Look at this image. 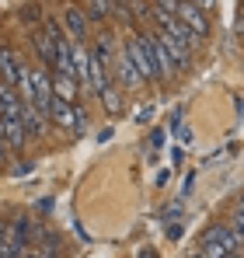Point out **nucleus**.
Returning a JSON list of instances; mask_svg holds the SVG:
<instances>
[{
	"instance_id": "nucleus-1",
	"label": "nucleus",
	"mask_w": 244,
	"mask_h": 258,
	"mask_svg": "<svg viewBox=\"0 0 244 258\" xmlns=\"http://www.w3.org/2000/svg\"><path fill=\"white\" fill-rule=\"evenodd\" d=\"M21 98L25 101H35L42 112L49 115L52 101H56V87H52V74L45 67H28L25 74V84H21Z\"/></svg>"
},
{
	"instance_id": "nucleus-2",
	"label": "nucleus",
	"mask_w": 244,
	"mask_h": 258,
	"mask_svg": "<svg viewBox=\"0 0 244 258\" xmlns=\"http://www.w3.org/2000/svg\"><path fill=\"white\" fill-rule=\"evenodd\" d=\"M122 52L133 59V67L143 74V81H161L157 74V59H154V45H150V35L147 32H129V39L122 45Z\"/></svg>"
},
{
	"instance_id": "nucleus-3",
	"label": "nucleus",
	"mask_w": 244,
	"mask_h": 258,
	"mask_svg": "<svg viewBox=\"0 0 244 258\" xmlns=\"http://www.w3.org/2000/svg\"><path fill=\"white\" fill-rule=\"evenodd\" d=\"M174 14H178V21H181L192 35H199V39H209V35H213V21H209V14H206L203 7H196V4H189V0H178Z\"/></svg>"
},
{
	"instance_id": "nucleus-4",
	"label": "nucleus",
	"mask_w": 244,
	"mask_h": 258,
	"mask_svg": "<svg viewBox=\"0 0 244 258\" xmlns=\"http://www.w3.org/2000/svg\"><path fill=\"white\" fill-rule=\"evenodd\" d=\"M25 74H28V63L14 52V49H0V84L7 87H18L21 91V84H25Z\"/></svg>"
},
{
	"instance_id": "nucleus-5",
	"label": "nucleus",
	"mask_w": 244,
	"mask_h": 258,
	"mask_svg": "<svg viewBox=\"0 0 244 258\" xmlns=\"http://www.w3.org/2000/svg\"><path fill=\"white\" fill-rule=\"evenodd\" d=\"M87 25H91V18H87V11H84L81 4H67V11H63V28H67L70 42H87Z\"/></svg>"
},
{
	"instance_id": "nucleus-6",
	"label": "nucleus",
	"mask_w": 244,
	"mask_h": 258,
	"mask_svg": "<svg viewBox=\"0 0 244 258\" xmlns=\"http://www.w3.org/2000/svg\"><path fill=\"white\" fill-rule=\"evenodd\" d=\"M21 122H25V129H28V136H32V140H42V136L49 133V126H52V122H49V115L42 112L35 101H25V108H21Z\"/></svg>"
},
{
	"instance_id": "nucleus-7",
	"label": "nucleus",
	"mask_w": 244,
	"mask_h": 258,
	"mask_svg": "<svg viewBox=\"0 0 244 258\" xmlns=\"http://www.w3.org/2000/svg\"><path fill=\"white\" fill-rule=\"evenodd\" d=\"M150 35V45H154V59H157V74H161V81H167V77H174L178 70H174V63H171V49H167V42H164L161 32H147Z\"/></svg>"
},
{
	"instance_id": "nucleus-8",
	"label": "nucleus",
	"mask_w": 244,
	"mask_h": 258,
	"mask_svg": "<svg viewBox=\"0 0 244 258\" xmlns=\"http://www.w3.org/2000/svg\"><path fill=\"white\" fill-rule=\"evenodd\" d=\"M77 112H81V105H70V101L56 98V101H52V108H49V122L74 133V126H77Z\"/></svg>"
},
{
	"instance_id": "nucleus-9",
	"label": "nucleus",
	"mask_w": 244,
	"mask_h": 258,
	"mask_svg": "<svg viewBox=\"0 0 244 258\" xmlns=\"http://www.w3.org/2000/svg\"><path fill=\"white\" fill-rule=\"evenodd\" d=\"M115 74H119V84L126 87V91H136V87L147 84V81H143V74L133 67V59H129L126 52H119V56H115Z\"/></svg>"
},
{
	"instance_id": "nucleus-10",
	"label": "nucleus",
	"mask_w": 244,
	"mask_h": 258,
	"mask_svg": "<svg viewBox=\"0 0 244 258\" xmlns=\"http://www.w3.org/2000/svg\"><path fill=\"white\" fill-rule=\"evenodd\" d=\"M35 227H32V220L28 216H18L14 223H11V248H14V255L21 258L28 251V234H32Z\"/></svg>"
},
{
	"instance_id": "nucleus-11",
	"label": "nucleus",
	"mask_w": 244,
	"mask_h": 258,
	"mask_svg": "<svg viewBox=\"0 0 244 258\" xmlns=\"http://www.w3.org/2000/svg\"><path fill=\"white\" fill-rule=\"evenodd\" d=\"M203 241H216V244H223L227 251H241V248H244V244H241V237H237V230H234V227H209Z\"/></svg>"
},
{
	"instance_id": "nucleus-12",
	"label": "nucleus",
	"mask_w": 244,
	"mask_h": 258,
	"mask_svg": "<svg viewBox=\"0 0 244 258\" xmlns=\"http://www.w3.org/2000/svg\"><path fill=\"white\" fill-rule=\"evenodd\" d=\"M32 42H35V49H39L42 63L56 70V39H52L45 28H39V32H32Z\"/></svg>"
},
{
	"instance_id": "nucleus-13",
	"label": "nucleus",
	"mask_w": 244,
	"mask_h": 258,
	"mask_svg": "<svg viewBox=\"0 0 244 258\" xmlns=\"http://www.w3.org/2000/svg\"><path fill=\"white\" fill-rule=\"evenodd\" d=\"M52 87H56V98H63V101H70V105H77V94H81L77 77H70V74H52Z\"/></svg>"
},
{
	"instance_id": "nucleus-14",
	"label": "nucleus",
	"mask_w": 244,
	"mask_h": 258,
	"mask_svg": "<svg viewBox=\"0 0 244 258\" xmlns=\"http://www.w3.org/2000/svg\"><path fill=\"white\" fill-rule=\"evenodd\" d=\"M7 122V143H11V150H25V143H28V129L21 119H4Z\"/></svg>"
},
{
	"instance_id": "nucleus-15",
	"label": "nucleus",
	"mask_w": 244,
	"mask_h": 258,
	"mask_svg": "<svg viewBox=\"0 0 244 258\" xmlns=\"http://www.w3.org/2000/svg\"><path fill=\"white\" fill-rule=\"evenodd\" d=\"M84 11H87V18H91V21H98V25H101V21H108V18H115V4H112V0H87V7H84Z\"/></svg>"
},
{
	"instance_id": "nucleus-16",
	"label": "nucleus",
	"mask_w": 244,
	"mask_h": 258,
	"mask_svg": "<svg viewBox=\"0 0 244 258\" xmlns=\"http://www.w3.org/2000/svg\"><path fill=\"white\" fill-rule=\"evenodd\" d=\"M101 105H105L108 115H119V112H122V94H119V84H115V81L101 91Z\"/></svg>"
},
{
	"instance_id": "nucleus-17",
	"label": "nucleus",
	"mask_w": 244,
	"mask_h": 258,
	"mask_svg": "<svg viewBox=\"0 0 244 258\" xmlns=\"http://www.w3.org/2000/svg\"><path fill=\"white\" fill-rule=\"evenodd\" d=\"M18 18H21L25 25H35V21H42V7H39V4H28V7L18 11Z\"/></svg>"
},
{
	"instance_id": "nucleus-18",
	"label": "nucleus",
	"mask_w": 244,
	"mask_h": 258,
	"mask_svg": "<svg viewBox=\"0 0 244 258\" xmlns=\"http://www.w3.org/2000/svg\"><path fill=\"white\" fill-rule=\"evenodd\" d=\"M0 258H18L11 248V227H0Z\"/></svg>"
},
{
	"instance_id": "nucleus-19",
	"label": "nucleus",
	"mask_w": 244,
	"mask_h": 258,
	"mask_svg": "<svg viewBox=\"0 0 244 258\" xmlns=\"http://www.w3.org/2000/svg\"><path fill=\"white\" fill-rule=\"evenodd\" d=\"M84 133H87V112H77V126H74V136H84Z\"/></svg>"
},
{
	"instance_id": "nucleus-20",
	"label": "nucleus",
	"mask_w": 244,
	"mask_h": 258,
	"mask_svg": "<svg viewBox=\"0 0 244 258\" xmlns=\"http://www.w3.org/2000/svg\"><path fill=\"white\" fill-rule=\"evenodd\" d=\"M7 154H11V143L7 136H0V164H7Z\"/></svg>"
},
{
	"instance_id": "nucleus-21",
	"label": "nucleus",
	"mask_w": 244,
	"mask_h": 258,
	"mask_svg": "<svg viewBox=\"0 0 244 258\" xmlns=\"http://www.w3.org/2000/svg\"><path fill=\"white\" fill-rule=\"evenodd\" d=\"M154 7H164V11H174L178 7V0H150Z\"/></svg>"
},
{
	"instance_id": "nucleus-22",
	"label": "nucleus",
	"mask_w": 244,
	"mask_h": 258,
	"mask_svg": "<svg viewBox=\"0 0 244 258\" xmlns=\"http://www.w3.org/2000/svg\"><path fill=\"white\" fill-rule=\"evenodd\" d=\"M189 4H196V7H203L206 14H209V11H213V7H216V0H189Z\"/></svg>"
},
{
	"instance_id": "nucleus-23",
	"label": "nucleus",
	"mask_w": 244,
	"mask_h": 258,
	"mask_svg": "<svg viewBox=\"0 0 244 258\" xmlns=\"http://www.w3.org/2000/svg\"><path fill=\"white\" fill-rule=\"evenodd\" d=\"M164 143V129H154V133H150V147H161Z\"/></svg>"
},
{
	"instance_id": "nucleus-24",
	"label": "nucleus",
	"mask_w": 244,
	"mask_h": 258,
	"mask_svg": "<svg viewBox=\"0 0 244 258\" xmlns=\"http://www.w3.org/2000/svg\"><path fill=\"white\" fill-rule=\"evenodd\" d=\"M28 171H32V164H18V168H14V178H25Z\"/></svg>"
},
{
	"instance_id": "nucleus-25",
	"label": "nucleus",
	"mask_w": 244,
	"mask_h": 258,
	"mask_svg": "<svg viewBox=\"0 0 244 258\" xmlns=\"http://www.w3.org/2000/svg\"><path fill=\"white\" fill-rule=\"evenodd\" d=\"M112 4H115V11H126L129 7V0H112Z\"/></svg>"
},
{
	"instance_id": "nucleus-26",
	"label": "nucleus",
	"mask_w": 244,
	"mask_h": 258,
	"mask_svg": "<svg viewBox=\"0 0 244 258\" xmlns=\"http://www.w3.org/2000/svg\"><path fill=\"white\" fill-rule=\"evenodd\" d=\"M21 258H45V255H42V251H25Z\"/></svg>"
},
{
	"instance_id": "nucleus-27",
	"label": "nucleus",
	"mask_w": 244,
	"mask_h": 258,
	"mask_svg": "<svg viewBox=\"0 0 244 258\" xmlns=\"http://www.w3.org/2000/svg\"><path fill=\"white\" fill-rule=\"evenodd\" d=\"M0 136H7V122H4V115H0Z\"/></svg>"
},
{
	"instance_id": "nucleus-28",
	"label": "nucleus",
	"mask_w": 244,
	"mask_h": 258,
	"mask_svg": "<svg viewBox=\"0 0 244 258\" xmlns=\"http://www.w3.org/2000/svg\"><path fill=\"white\" fill-rule=\"evenodd\" d=\"M241 11H244V0H241Z\"/></svg>"
}]
</instances>
